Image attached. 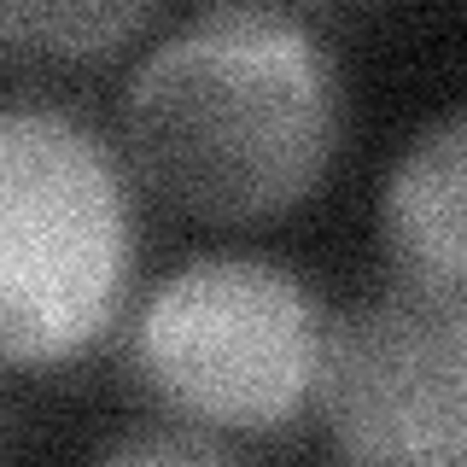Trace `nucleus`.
I'll use <instances>...</instances> for the list:
<instances>
[{
  "label": "nucleus",
  "instance_id": "f257e3e1",
  "mask_svg": "<svg viewBox=\"0 0 467 467\" xmlns=\"http://www.w3.org/2000/svg\"><path fill=\"white\" fill-rule=\"evenodd\" d=\"M345 140V82L292 12L211 6L140 58L123 94L129 170L216 228L298 211Z\"/></svg>",
  "mask_w": 467,
  "mask_h": 467
},
{
  "label": "nucleus",
  "instance_id": "f03ea898",
  "mask_svg": "<svg viewBox=\"0 0 467 467\" xmlns=\"http://www.w3.org/2000/svg\"><path fill=\"white\" fill-rule=\"evenodd\" d=\"M135 204L106 135L58 106H0V368H65L123 321Z\"/></svg>",
  "mask_w": 467,
  "mask_h": 467
},
{
  "label": "nucleus",
  "instance_id": "7ed1b4c3",
  "mask_svg": "<svg viewBox=\"0 0 467 467\" xmlns=\"http://www.w3.org/2000/svg\"><path fill=\"white\" fill-rule=\"evenodd\" d=\"M321 333L327 316L286 263L193 257L129 316V374L164 420L240 450L310 415Z\"/></svg>",
  "mask_w": 467,
  "mask_h": 467
},
{
  "label": "nucleus",
  "instance_id": "20e7f679",
  "mask_svg": "<svg viewBox=\"0 0 467 467\" xmlns=\"http://www.w3.org/2000/svg\"><path fill=\"white\" fill-rule=\"evenodd\" d=\"M310 409L345 462L456 467L467 450V298L391 281L327 321Z\"/></svg>",
  "mask_w": 467,
  "mask_h": 467
},
{
  "label": "nucleus",
  "instance_id": "39448f33",
  "mask_svg": "<svg viewBox=\"0 0 467 467\" xmlns=\"http://www.w3.org/2000/svg\"><path fill=\"white\" fill-rule=\"evenodd\" d=\"M467 123L462 111L438 117L409 140L386 182V257L391 275L415 292L467 298Z\"/></svg>",
  "mask_w": 467,
  "mask_h": 467
},
{
  "label": "nucleus",
  "instance_id": "423d86ee",
  "mask_svg": "<svg viewBox=\"0 0 467 467\" xmlns=\"http://www.w3.org/2000/svg\"><path fill=\"white\" fill-rule=\"evenodd\" d=\"M164 0H0V58L106 65L140 41Z\"/></svg>",
  "mask_w": 467,
  "mask_h": 467
},
{
  "label": "nucleus",
  "instance_id": "0eeeda50",
  "mask_svg": "<svg viewBox=\"0 0 467 467\" xmlns=\"http://www.w3.org/2000/svg\"><path fill=\"white\" fill-rule=\"evenodd\" d=\"M234 444L216 432H199L187 420H158L152 432H129L106 450V462H228Z\"/></svg>",
  "mask_w": 467,
  "mask_h": 467
},
{
  "label": "nucleus",
  "instance_id": "6e6552de",
  "mask_svg": "<svg viewBox=\"0 0 467 467\" xmlns=\"http://www.w3.org/2000/svg\"><path fill=\"white\" fill-rule=\"evenodd\" d=\"M234 6H269V12H321V6H333V0H234Z\"/></svg>",
  "mask_w": 467,
  "mask_h": 467
}]
</instances>
